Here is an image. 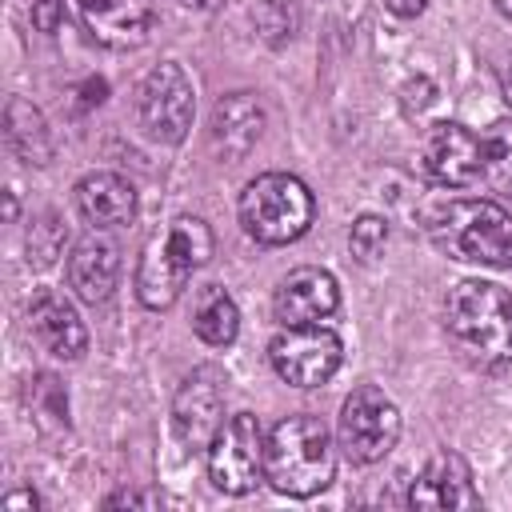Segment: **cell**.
Wrapping results in <instances>:
<instances>
[{
	"mask_svg": "<svg viewBox=\"0 0 512 512\" xmlns=\"http://www.w3.org/2000/svg\"><path fill=\"white\" fill-rule=\"evenodd\" d=\"M436 244L464 264L512 268V216L496 200H452L432 220Z\"/></svg>",
	"mask_w": 512,
	"mask_h": 512,
	"instance_id": "obj_4",
	"label": "cell"
},
{
	"mask_svg": "<svg viewBox=\"0 0 512 512\" xmlns=\"http://www.w3.org/2000/svg\"><path fill=\"white\" fill-rule=\"evenodd\" d=\"M280 324H320L340 308V284L324 268H292L272 296Z\"/></svg>",
	"mask_w": 512,
	"mask_h": 512,
	"instance_id": "obj_13",
	"label": "cell"
},
{
	"mask_svg": "<svg viewBox=\"0 0 512 512\" xmlns=\"http://www.w3.org/2000/svg\"><path fill=\"white\" fill-rule=\"evenodd\" d=\"M268 360L284 384L320 388L336 376L344 360V344L324 324H284L268 344Z\"/></svg>",
	"mask_w": 512,
	"mask_h": 512,
	"instance_id": "obj_7",
	"label": "cell"
},
{
	"mask_svg": "<svg viewBox=\"0 0 512 512\" xmlns=\"http://www.w3.org/2000/svg\"><path fill=\"white\" fill-rule=\"evenodd\" d=\"M408 504L412 508H480V492L472 484L468 460L452 448L432 452L408 488Z\"/></svg>",
	"mask_w": 512,
	"mask_h": 512,
	"instance_id": "obj_12",
	"label": "cell"
},
{
	"mask_svg": "<svg viewBox=\"0 0 512 512\" xmlns=\"http://www.w3.org/2000/svg\"><path fill=\"white\" fill-rule=\"evenodd\" d=\"M212 228L200 216H176L160 236L144 244V256L136 264V296L144 308H172L196 268L212 256Z\"/></svg>",
	"mask_w": 512,
	"mask_h": 512,
	"instance_id": "obj_3",
	"label": "cell"
},
{
	"mask_svg": "<svg viewBox=\"0 0 512 512\" xmlns=\"http://www.w3.org/2000/svg\"><path fill=\"white\" fill-rule=\"evenodd\" d=\"M0 508H4V512H16V508H28V512H32V508H40V496H36L32 488H20V492H8V496L0 500Z\"/></svg>",
	"mask_w": 512,
	"mask_h": 512,
	"instance_id": "obj_26",
	"label": "cell"
},
{
	"mask_svg": "<svg viewBox=\"0 0 512 512\" xmlns=\"http://www.w3.org/2000/svg\"><path fill=\"white\" fill-rule=\"evenodd\" d=\"M104 504H108V508H120V504H144V508H152L156 496H148V492H128V488H124V492H112Z\"/></svg>",
	"mask_w": 512,
	"mask_h": 512,
	"instance_id": "obj_27",
	"label": "cell"
},
{
	"mask_svg": "<svg viewBox=\"0 0 512 512\" xmlns=\"http://www.w3.org/2000/svg\"><path fill=\"white\" fill-rule=\"evenodd\" d=\"M420 164L436 184L468 188L484 172V144L472 128H464L456 120H440L420 140Z\"/></svg>",
	"mask_w": 512,
	"mask_h": 512,
	"instance_id": "obj_10",
	"label": "cell"
},
{
	"mask_svg": "<svg viewBox=\"0 0 512 512\" xmlns=\"http://www.w3.org/2000/svg\"><path fill=\"white\" fill-rule=\"evenodd\" d=\"M316 200L292 172H264L240 192V224L256 244H292L312 228Z\"/></svg>",
	"mask_w": 512,
	"mask_h": 512,
	"instance_id": "obj_5",
	"label": "cell"
},
{
	"mask_svg": "<svg viewBox=\"0 0 512 512\" xmlns=\"http://www.w3.org/2000/svg\"><path fill=\"white\" fill-rule=\"evenodd\" d=\"M264 132V108L252 92H228L212 108V144L220 156L240 160Z\"/></svg>",
	"mask_w": 512,
	"mask_h": 512,
	"instance_id": "obj_18",
	"label": "cell"
},
{
	"mask_svg": "<svg viewBox=\"0 0 512 512\" xmlns=\"http://www.w3.org/2000/svg\"><path fill=\"white\" fill-rule=\"evenodd\" d=\"M252 20H256V28L264 32L268 44H284L296 32V8H292V0H260L252 8Z\"/></svg>",
	"mask_w": 512,
	"mask_h": 512,
	"instance_id": "obj_23",
	"label": "cell"
},
{
	"mask_svg": "<svg viewBox=\"0 0 512 512\" xmlns=\"http://www.w3.org/2000/svg\"><path fill=\"white\" fill-rule=\"evenodd\" d=\"M4 140L24 164H48L52 160V136L36 104L24 96H8L4 104Z\"/></svg>",
	"mask_w": 512,
	"mask_h": 512,
	"instance_id": "obj_19",
	"label": "cell"
},
{
	"mask_svg": "<svg viewBox=\"0 0 512 512\" xmlns=\"http://www.w3.org/2000/svg\"><path fill=\"white\" fill-rule=\"evenodd\" d=\"M220 0H184V8H196V12H212Z\"/></svg>",
	"mask_w": 512,
	"mask_h": 512,
	"instance_id": "obj_30",
	"label": "cell"
},
{
	"mask_svg": "<svg viewBox=\"0 0 512 512\" xmlns=\"http://www.w3.org/2000/svg\"><path fill=\"white\" fill-rule=\"evenodd\" d=\"M76 208L92 228H124L136 220V188L116 172H88L76 184Z\"/></svg>",
	"mask_w": 512,
	"mask_h": 512,
	"instance_id": "obj_16",
	"label": "cell"
},
{
	"mask_svg": "<svg viewBox=\"0 0 512 512\" xmlns=\"http://www.w3.org/2000/svg\"><path fill=\"white\" fill-rule=\"evenodd\" d=\"M444 324L456 348L488 368L512 364V292L492 280H460L444 300Z\"/></svg>",
	"mask_w": 512,
	"mask_h": 512,
	"instance_id": "obj_2",
	"label": "cell"
},
{
	"mask_svg": "<svg viewBox=\"0 0 512 512\" xmlns=\"http://www.w3.org/2000/svg\"><path fill=\"white\" fill-rule=\"evenodd\" d=\"M384 8H388L392 16H404V20H412V16H420V12L428 8V0H384Z\"/></svg>",
	"mask_w": 512,
	"mask_h": 512,
	"instance_id": "obj_28",
	"label": "cell"
},
{
	"mask_svg": "<svg viewBox=\"0 0 512 512\" xmlns=\"http://www.w3.org/2000/svg\"><path fill=\"white\" fill-rule=\"evenodd\" d=\"M224 424V392H220V380L216 372H192L180 388H176V400H172V428L180 436L184 448L200 452L212 444V436L220 432Z\"/></svg>",
	"mask_w": 512,
	"mask_h": 512,
	"instance_id": "obj_11",
	"label": "cell"
},
{
	"mask_svg": "<svg viewBox=\"0 0 512 512\" xmlns=\"http://www.w3.org/2000/svg\"><path fill=\"white\" fill-rule=\"evenodd\" d=\"M64 240H68V232H64V224H60L52 212L36 216L32 228H28V264H32V268H48V264L60 256Z\"/></svg>",
	"mask_w": 512,
	"mask_h": 512,
	"instance_id": "obj_22",
	"label": "cell"
},
{
	"mask_svg": "<svg viewBox=\"0 0 512 512\" xmlns=\"http://www.w3.org/2000/svg\"><path fill=\"white\" fill-rule=\"evenodd\" d=\"M348 244H352V252H356V260H376L380 252H384V244H388V220L384 216H360L356 224H352V232H348Z\"/></svg>",
	"mask_w": 512,
	"mask_h": 512,
	"instance_id": "obj_24",
	"label": "cell"
},
{
	"mask_svg": "<svg viewBox=\"0 0 512 512\" xmlns=\"http://www.w3.org/2000/svg\"><path fill=\"white\" fill-rule=\"evenodd\" d=\"M64 16V0H32V24L40 32H56Z\"/></svg>",
	"mask_w": 512,
	"mask_h": 512,
	"instance_id": "obj_25",
	"label": "cell"
},
{
	"mask_svg": "<svg viewBox=\"0 0 512 512\" xmlns=\"http://www.w3.org/2000/svg\"><path fill=\"white\" fill-rule=\"evenodd\" d=\"M336 440L352 464H376L400 440V408L376 384H360L340 408Z\"/></svg>",
	"mask_w": 512,
	"mask_h": 512,
	"instance_id": "obj_8",
	"label": "cell"
},
{
	"mask_svg": "<svg viewBox=\"0 0 512 512\" xmlns=\"http://www.w3.org/2000/svg\"><path fill=\"white\" fill-rule=\"evenodd\" d=\"M500 84H504V104H508V112H512V64L504 68V76H500Z\"/></svg>",
	"mask_w": 512,
	"mask_h": 512,
	"instance_id": "obj_29",
	"label": "cell"
},
{
	"mask_svg": "<svg viewBox=\"0 0 512 512\" xmlns=\"http://www.w3.org/2000/svg\"><path fill=\"white\" fill-rule=\"evenodd\" d=\"M492 4H496V8H500L508 20H512V0H492Z\"/></svg>",
	"mask_w": 512,
	"mask_h": 512,
	"instance_id": "obj_31",
	"label": "cell"
},
{
	"mask_svg": "<svg viewBox=\"0 0 512 512\" xmlns=\"http://www.w3.org/2000/svg\"><path fill=\"white\" fill-rule=\"evenodd\" d=\"M76 4H80L84 28L104 48L144 44V36L156 20V0H76Z\"/></svg>",
	"mask_w": 512,
	"mask_h": 512,
	"instance_id": "obj_15",
	"label": "cell"
},
{
	"mask_svg": "<svg viewBox=\"0 0 512 512\" xmlns=\"http://www.w3.org/2000/svg\"><path fill=\"white\" fill-rule=\"evenodd\" d=\"M28 332L56 360H80L84 348H88V332H84L76 308L56 288L32 292V300H28Z\"/></svg>",
	"mask_w": 512,
	"mask_h": 512,
	"instance_id": "obj_14",
	"label": "cell"
},
{
	"mask_svg": "<svg viewBox=\"0 0 512 512\" xmlns=\"http://www.w3.org/2000/svg\"><path fill=\"white\" fill-rule=\"evenodd\" d=\"M264 428L252 412H236L220 424L208 452V480L224 496H248L264 480Z\"/></svg>",
	"mask_w": 512,
	"mask_h": 512,
	"instance_id": "obj_9",
	"label": "cell"
},
{
	"mask_svg": "<svg viewBox=\"0 0 512 512\" xmlns=\"http://www.w3.org/2000/svg\"><path fill=\"white\" fill-rule=\"evenodd\" d=\"M192 332L204 344H212V348H228L236 340V332H240V308H236V300L220 284L200 288L196 312H192Z\"/></svg>",
	"mask_w": 512,
	"mask_h": 512,
	"instance_id": "obj_20",
	"label": "cell"
},
{
	"mask_svg": "<svg viewBox=\"0 0 512 512\" xmlns=\"http://www.w3.org/2000/svg\"><path fill=\"white\" fill-rule=\"evenodd\" d=\"M192 112H196V92L192 80L184 76V68L176 60L156 64L140 88H136V120L144 128L148 140L156 144H180L192 128Z\"/></svg>",
	"mask_w": 512,
	"mask_h": 512,
	"instance_id": "obj_6",
	"label": "cell"
},
{
	"mask_svg": "<svg viewBox=\"0 0 512 512\" xmlns=\"http://www.w3.org/2000/svg\"><path fill=\"white\" fill-rule=\"evenodd\" d=\"M336 476V452H332V436L324 428L320 416L296 412L284 416L264 444V480L284 492V496H316L332 484Z\"/></svg>",
	"mask_w": 512,
	"mask_h": 512,
	"instance_id": "obj_1",
	"label": "cell"
},
{
	"mask_svg": "<svg viewBox=\"0 0 512 512\" xmlns=\"http://www.w3.org/2000/svg\"><path fill=\"white\" fill-rule=\"evenodd\" d=\"M120 280V248L104 236H84L68 256V284L84 304H104Z\"/></svg>",
	"mask_w": 512,
	"mask_h": 512,
	"instance_id": "obj_17",
	"label": "cell"
},
{
	"mask_svg": "<svg viewBox=\"0 0 512 512\" xmlns=\"http://www.w3.org/2000/svg\"><path fill=\"white\" fill-rule=\"evenodd\" d=\"M484 144V172L480 180L500 192V196H512V116L508 120H492L480 136Z\"/></svg>",
	"mask_w": 512,
	"mask_h": 512,
	"instance_id": "obj_21",
	"label": "cell"
}]
</instances>
